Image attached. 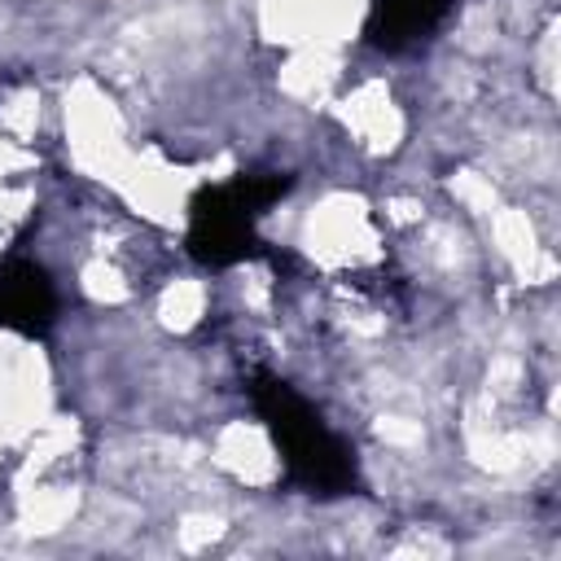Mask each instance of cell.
<instances>
[{"instance_id":"6da1fadb","label":"cell","mask_w":561,"mask_h":561,"mask_svg":"<svg viewBox=\"0 0 561 561\" xmlns=\"http://www.w3.org/2000/svg\"><path fill=\"white\" fill-rule=\"evenodd\" d=\"M443 13V0H377L373 9V35L386 48L412 44L421 31H430Z\"/></svg>"}]
</instances>
